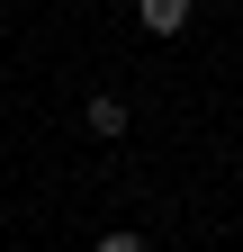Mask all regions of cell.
<instances>
[{
  "label": "cell",
  "mask_w": 243,
  "mask_h": 252,
  "mask_svg": "<svg viewBox=\"0 0 243 252\" xmlns=\"http://www.w3.org/2000/svg\"><path fill=\"white\" fill-rule=\"evenodd\" d=\"M81 126H90V135H99V144H117V135H126V99H117V90H90V99H81Z\"/></svg>",
  "instance_id": "1"
},
{
  "label": "cell",
  "mask_w": 243,
  "mask_h": 252,
  "mask_svg": "<svg viewBox=\"0 0 243 252\" xmlns=\"http://www.w3.org/2000/svg\"><path fill=\"white\" fill-rule=\"evenodd\" d=\"M135 27L144 36H180L189 27V0H135Z\"/></svg>",
  "instance_id": "2"
}]
</instances>
